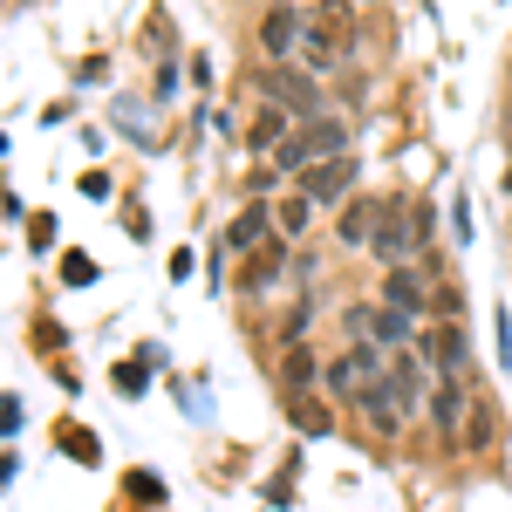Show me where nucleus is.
<instances>
[{
	"instance_id": "nucleus-4",
	"label": "nucleus",
	"mask_w": 512,
	"mask_h": 512,
	"mask_svg": "<svg viewBox=\"0 0 512 512\" xmlns=\"http://www.w3.org/2000/svg\"><path fill=\"white\" fill-rule=\"evenodd\" d=\"M355 403H362V417H369V431L396 437V424H403V403H396V390H390V383H369V390L355 396Z\"/></svg>"
},
{
	"instance_id": "nucleus-9",
	"label": "nucleus",
	"mask_w": 512,
	"mask_h": 512,
	"mask_svg": "<svg viewBox=\"0 0 512 512\" xmlns=\"http://www.w3.org/2000/svg\"><path fill=\"white\" fill-rule=\"evenodd\" d=\"M355 315L369 321L376 342H410V315H403V308H355Z\"/></svg>"
},
{
	"instance_id": "nucleus-10",
	"label": "nucleus",
	"mask_w": 512,
	"mask_h": 512,
	"mask_svg": "<svg viewBox=\"0 0 512 512\" xmlns=\"http://www.w3.org/2000/svg\"><path fill=\"white\" fill-rule=\"evenodd\" d=\"M465 424H472V431L458 437V444H465V451H485V444L499 437V410H492V403H472V410H465Z\"/></svg>"
},
{
	"instance_id": "nucleus-8",
	"label": "nucleus",
	"mask_w": 512,
	"mask_h": 512,
	"mask_svg": "<svg viewBox=\"0 0 512 512\" xmlns=\"http://www.w3.org/2000/svg\"><path fill=\"white\" fill-rule=\"evenodd\" d=\"M315 376H321V362L308 349H287V362H280V383H287V396H308L315 390Z\"/></svg>"
},
{
	"instance_id": "nucleus-1",
	"label": "nucleus",
	"mask_w": 512,
	"mask_h": 512,
	"mask_svg": "<svg viewBox=\"0 0 512 512\" xmlns=\"http://www.w3.org/2000/svg\"><path fill=\"white\" fill-rule=\"evenodd\" d=\"M424 239V226H417V205H396V198H376V260L383 267H403L410 260V246Z\"/></svg>"
},
{
	"instance_id": "nucleus-3",
	"label": "nucleus",
	"mask_w": 512,
	"mask_h": 512,
	"mask_svg": "<svg viewBox=\"0 0 512 512\" xmlns=\"http://www.w3.org/2000/svg\"><path fill=\"white\" fill-rule=\"evenodd\" d=\"M355 185V158L349 151H342V158H321V164H308V171H301V198H308V205H328V198H342Z\"/></svg>"
},
{
	"instance_id": "nucleus-19",
	"label": "nucleus",
	"mask_w": 512,
	"mask_h": 512,
	"mask_svg": "<svg viewBox=\"0 0 512 512\" xmlns=\"http://www.w3.org/2000/svg\"><path fill=\"white\" fill-rule=\"evenodd\" d=\"M14 424H21V403H14V396H0V431H14Z\"/></svg>"
},
{
	"instance_id": "nucleus-7",
	"label": "nucleus",
	"mask_w": 512,
	"mask_h": 512,
	"mask_svg": "<svg viewBox=\"0 0 512 512\" xmlns=\"http://www.w3.org/2000/svg\"><path fill=\"white\" fill-rule=\"evenodd\" d=\"M294 41H301V21H294L287 7H274V14H267V28H260V48H267L274 62H287V55H294Z\"/></svg>"
},
{
	"instance_id": "nucleus-13",
	"label": "nucleus",
	"mask_w": 512,
	"mask_h": 512,
	"mask_svg": "<svg viewBox=\"0 0 512 512\" xmlns=\"http://www.w3.org/2000/svg\"><path fill=\"white\" fill-rule=\"evenodd\" d=\"M431 362L444 369V376H465V335H458V328H444V335L431 342Z\"/></svg>"
},
{
	"instance_id": "nucleus-16",
	"label": "nucleus",
	"mask_w": 512,
	"mask_h": 512,
	"mask_svg": "<svg viewBox=\"0 0 512 512\" xmlns=\"http://www.w3.org/2000/svg\"><path fill=\"white\" fill-rule=\"evenodd\" d=\"M280 144V110H267V117L253 123V151H274Z\"/></svg>"
},
{
	"instance_id": "nucleus-6",
	"label": "nucleus",
	"mask_w": 512,
	"mask_h": 512,
	"mask_svg": "<svg viewBox=\"0 0 512 512\" xmlns=\"http://www.w3.org/2000/svg\"><path fill=\"white\" fill-rule=\"evenodd\" d=\"M431 417H437L444 437H458V424H465V390H458V376H444V383L431 390Z\"/></svg>"
},
{
	"instance_id": "nucleus-11",
	"label": "nucleus",
	"mask_w": 512,
	"mask_h": 512,
	"mask_svg": "<svg viewBox=\"0 0 512 512\" xmlns=\"http://www.w3.org/2000/svg\"><path fill=\"white\" fill-rule=\"evenodd\" d=\"M267 233V205H246L233 226H226V253H239V246H253V239Z\"/></svg>"
},
{
	"instance_id": "nucleus-15",
	"label": "nucleus",
	"mask_w": 512,
	"mask_h": 512,
	"mask_svg": "<svg viewBox=\"0 0 512 512\" xmlns=\"http://www.w3.org/2000/svg\"><path fill=\"white\" fill-rule=\"evenodd\" d=\"M294 417H301V431H308V437L328 431V403H321V396H294Z\"/></svg>"
},
{
	"instance_id": "nucleus-20",
	"label": "nucleus",
	"mask_w": 512,
	"mask_h": 512,
	"mask_svg": "<svg viewBox=\"0 0 512 512\" xmlns=\"http://www.w3.org/2000/svg\"><path fill=\"white\" fill-rule=\"evenodd\" d=\"M499 185H506V198H512V164H506V171H499Z\"/></svg>"
},
{
	"instance_id": "nucleus-12",
	"label": "nucleus",
	"mask_w": 512,
	"mask_h": 512,
	"mask_svg": "<svg viewBox=\"0 0 512 512\" xmlns=\"http://www.w3.org/2000/svg\"><path fill=\"white\" fill-rule=\"evenodd\" d=\"M390 383H396V403H403V410H410V403H417V396H424V369H417V362H410V355H396V362H390Z\"/></svg>"
},
{
	"instance_id": "nucleus-14",
	"label": "nucleus",
	"mask_w": 512,
	"mask_h": 512,
	"mask_svg": "<svg viewBox=\"0 0 512 512\" xmlns=\"http://www.w3.org/2000/svg\"><path fill=\"white\" fill-rule=\"evenodd\" d=\"M342 239H349V246H369V239H376V205H349V212H342Z\"/></svg>"
},
{
	"instance_id": "nucleus-18",
	"label": "nucleus",
	"mask_w": 512,
	"mask_h": 512,
	"mask_svg": "<svg viewBox=\"0 0 512 512\" xmlns=\"http://www.w3.org/2000/svg\"><path fill=\"white\" fill-rule=\"evenodd\" d=\"M301 335H308V308H294V315L280 321V342H287V349H301Z\"/></svg>"
},
{
	"instance_id": "nucleus-17",
	"label": "nucleus",
	"mask_w": 512,
	"mask_h": 512,
	"mask_svg": "<svg viewBox=\"0 0 512 512\" xmlns=\"http://www.w3.org/2000/svg\"><path fill=\"white\" fill-rule=\"evenodd\" d=\"M301 226H308V198H287L280 205V233H301Z\"/></svg>"
},
{
	"instance_id": "nucleus-2",
	"label": "nucleus",
	"mask_w": 512,
	"mask_h": 512,
	"mask_svg": "<svg viewBox=\"0 0 512 512\" xmlns=\"http://www.w3.org/2000/svg\"><path fill=\"white\" fill-rule=\"evenodd\" d=\"M267 96H274V110H294V117H321V89L308 69H294V62H274V76H267Z\"/></svg>"
},
{
	"instance_id": "nucleus-5",
	"label": "nucleus",
	"mask_w": 512,
	"mask_h": 512,
	"mask_svg": "<svg viewBox=\"0 0 512 512\" xmlns=\"http://www.w3.org/2000/svg\"><path fill=\"white\" fill-rule=\"evenodd\" d=\"M383 308H403V315H424V280L410 267H390L383 274Z\"/></svg>"
}]
</instances>
